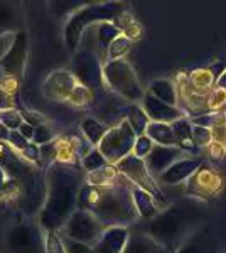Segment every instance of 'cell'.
I'll use <instances>...</instances> for the list:
<instances>
[{"instance_id": "d4e9b609", "label": "cell", "mask_w": 226, "mask_h": 253, "mask_svg": "<svg viewBox=\"0 0 226 253\" xmlns=\"http://www.w3.org/2000/svg\"><path fill=\"white\" fill-rule=\"evenodd\" d=\"M127 122H129L130 126H132L135 135L140 137V135H145L147 126L150 124V118L145 113V110L137 107V105H134V107H130V110H129V118H127Z\"/></svg>"}, {"instance_id": "74e56055", "label": "cell", "mask_w": 226, "mask_h": 253, "mask_svg": "<svg viewBox=\"0 0 226 253\" xmlns=\"http://www.w3.org/2000/svg\"><path fill=\"white\" fill-rule=\"evenodd\" d=\"M34 142L36 144H44V142H49V138H51V133H49V130H46V126H38V128L34 130Z\"/></svg>"}, {"instance_id": "cb8c5ba5", "label": "cell", "mask_w": 226, "mask_h": 253, "mask_svg": "<svg viewBox=\"0 0 226 253\" xmlns=\"http://www.w3.org/2000/svg\"><path fill=\"white\" fill-rule=\"evenodd\" d=\"M189 81H191L194 89L199 91L201 95H209L211 89L215 88V84H216V76L213 75L211 69L201 68V69H194V71L189 75Z\"/></svg>"}, {"instance_id": "8fae6325", "label": "cell", "mask_w": 226, "mask_h": 253, "mask_svg": "<svg viewBox=\"0 0 226 253\" xmlns=\"http://www.w3.org/2000/svg\"><path fill=\"white\" fill-rule=\"evenodd\" d=\"M117 169L120 170V174L125 175L127 179L134 182V186L142 187L147 193H150L155 199H162V193H160L159 186L155 184L154 177H152L149 167H147L143 159L135 157L134 154H130L129 157H125L117 164Z\"/></svg>"}, {"instance_id": "d6986e66", "label": "cell", "mask_w": 226, "mask_h": 253, "mask_svg": "<svg viewBox=\"0 0 226 253\" xmlns=\"http://www.w3.org/2000/svg\"><path fill=\"white\" fill-rule=\"evenodd\" d=\"M132 199H134L135 210H137V213L140 218L150 219L159 214V206H157V203H155V198L150 193H147L145 189L134 186L132 187Z\"/></svg>"}, {"instance_id": "277c9868", "label": "cell", "mask_w": 226, "mask_h": 253, "mask_svg": "<svg viewBox=\"0 0 226 253\" xmlns=\"http://www.w3.org/2000/svg\"><path fill=\"white\" fill-rule=\"evenodd\" d=\"M118 14H122L120 3L90 5V7H83L81 10H78L66 24V42H68L69 51L76 49V44L81 38V32H83L85 26H90L94 20H103V22H106L108 19H115Z\"/></svg>"}, {"instance_id": "b9f144b4", "label": "cell", "mask_w": 226, "mask_h": 253, "mask_svg": "<svg viewBox=\"0 0 226 253\" xmlns=\"http://www.w3.org/2000/svg\"><path fill=\"white\" fill-rule=\"evenodd\" d=\"M9 132H7V126L3 124H0V142L5 140V138H9Z\"/></svg>"}, {"instance_id": "7c38bea8", "label": "cell", "mask_w": 226, "mask_h": 253, "mask_svg": "<svg viewBox=\"0 0 226 253\" xmlns=\"http://www.w3.org/2000/svg\"><path fill=\"white\" fill-rule=\"evenodd\" d=\"M26 34L17 32L12 38L10 44L3 49L2 56H0V68L7 76H20L22 75L24 64H26Z\"/></svg>"}, {"instance_id": "f546056e", "label": "cell", "mask_w": 226, "mask_h": 253, "mask_svg": "<svg viewBox=\"0 0 226 253\" xmlns=\"http://www.w3.org/2000/svg\"><path fill=\"white\" fill-rule=\"evenodd\" d=\"M106 159L103 154L100 152V149H94L91 152H88L83 159V166L86 170H90V172H94V170H100L106 167Z\"/></svg>"}, {"instance_id": "5b68a950", "label": "cell", "mask_w": 226, "mask_h": 253, "mask_svg": "<svg viewBox=\"0 0 226 253\" xmlns=\"http://www.w3.org/2000/svg\"><path fill=\"white\" fill-rule=\"evenodd\" d=\"M63 236L94 247L105 233V224L86 210H76L63 226Z\"/></svg>"}, {"instance_id": "5bb4252c", "label": "cell", "mask_w": 226, "mask_h": 253, "mask_svg": "<svg viewBox=\"0 0 226 253\" xmlns=\"http://www.w3.org/2000/svg\"><path fill=\"white\" fill-rule=\"evenodd\" d=\"M178 95L179 100H182V103L186 105V110L196 113V115H203L208 112V95H201L199 91H196L194 86L189 81V75L179 73L178 78Z\"/></svg>"}, {"instance_id": "ffe728a7", "label": "cell", "mask_w": 226, "mask_h": 253, "mask_svg": "<svg viewBox=\"0 0 226 253\" xmlns=\"http://www.w3.org/2000/svg\"><path fill=\"white\" fill-rule=\"evenodd\" d=\"M147 137L152 138V142L157 145L164 147H179L178 138L174 135V130L169 124H157V122H150L147 126Z\"/></svg>"}, {"instance_id": "2e32d148", "label": "cell", "mask_w": 226, "mask_h": 253, "mask_svg": "<svg viewBox=\"0 0 226 253\" xmlns=\"http://www.w3.org/2000/svg\"><path fill=\"white\" fill-rule=\"evenodd\" d=\"M182 152L181 147H164V145H155L154 150L150 152V156L145 159V164L149 167L150 174L160 175L166 172L174 162L179 161V156Z\"/></svg>"}, {"instance_id": "e0dca14e", "label": "cell", "mask_w": 226, "mask_h": 253, "mask_svg": "<svg viewBox=\"0 0 226 253\" xmlns=\"http://www.w3.org/2000/svg\"><path fill=\"white\" fill-rule=\"evenodd\" d=\"M130 235L125 226H112L105 230L100 242L93 247L94 253H123Z\"/></svg>"}, {"instance_id": "836d02e7", "label": "cell", "mask_w": 226, "mask_h": 253, "mask_svg": "<svg viewBox=\"0 0 226 253\" xmlns=\"http://www.w3.org/2000/svg\"><path fill=\"white\" fill-rule=\"evenodd\" d=\"M0 124H3L7 128H10V130H15V128H20V125H22V118H20L19 112L9 108V110H3V112L0 113Z\"/></svg>"}, {"instance_id": "4316f807", "label": "cell", "mask_w": 226, "mask_h": 253, "mask_svg": "<svg viewBox=\"0 0 226 253\" xmlns=\"http://www.w3.org/2000/svg\"><path fill=\"white\" fill-rule=\"evenodd\" d=\"M81 126H83L86 138H88L91 144H98V145H100V142L103 140V137L106 135V132H108V128H106L105 125H101L100 122L93 120V118H86L83 124H81Z\"/></svg>"}, {"instance_id": "6da1fadb", "label": "cell", "mask_w": 226, "mask_h": 253, "mask_svg": "<svg viewBox=\"0 0 226 253\" xmlns=\"http://www.w3.org/2000/svg\"><path fill=\"white\" fill-rule=\"evenodd\" d=\"M83 175L78 169L66 164H57L47 172L46 203L41 210V226L49 233L64 226L71 214L78 210L80 184Z\"/></svg>"}, {"instance_id": "8d00e7d4", "label": "cell", "mask_w": 226, "mask_h": 253, "mask_svg": "<svg viewBox=\"0 0 226 253\" xmlns=\"http://www.w3.org/2000/svg\"><path fill=\"white\" fill-rule=\"evenodd\" d=\"M123 36H125L127 39H130V41H135V39H138L142 36V27L138 26L137 22H132L129 27H127L125 31H123Z\"/></svg>"}, {"instance_id": "f35d334b", "label": "cell", "mask_w": 226, "mask_h": 253, "mask_svg": "<svg viewBox=\"0 0 226 253\" xmlns=\"http://www.w3.org/2000/svg\"><path fill=\"white\" fill-rule=\"evenodd\" d=\"M10 107H12L10 96L7 95L5 88H0V108H2V112H3V110H9Z\"/></svg>"}, {"instance_id": "44dd1931", "label": "cell", "mask_w": 226, "mask_h": 253, "mask_svg": "<svg viewBox=\"0 0 226 253\" xmlns=\"http://www.w3.org/2000/svg\"><path fill=\"white\" fill-rule=\"evenodd\" d=\"M123 253H167V248L160 247L149 235H132L127 242Z\"/></svg>"}, {"instance_id": "7bdbcfd3", "label": "cell", "mask_w": 226, "mask_h": 253, "mask_svg": "<svg viewBox=\"0 0 226 253\" xmlns=\"http://www.w3.org/2000/svg\"><path fill=\"white\" fill-rule=\"evenodd\" d=\"M223 117H225V122H226V110H225V113H223Z\"/></svg>"}, {"instance_id": "52a82bcc", "label": "cell", "mask_w": 226, "mask_h": 253, "mask_svg": "<svg viewBox=\"0 0 226 253\" xmlns=\"http://www.w3.org/2000/svg\"><path fill=\"white\" fill-rule=\"evenodd\" d=\"M137 140V135L132 130L129 122H122L118 126L110 128L100 142V152L103 154L108 162L118 164L125 157H129L134 152V145Z\"/></svg>"}, {"instance_id": "ab89813d", "label": "cell", "mask_w": 226, "mask_h": 253, "mask_svg": "<svg viewBox=\"0 0 226 253\" xmlns=\"http://www.w3.org/2000/svg\"><path fill=\"white\" fill-rule=\"evenodd\" d=\"M19 132L22 133V135L26 137V138H32V137H34V128H32V126L29 125V124H22V125H20Z\"/></svg>"}, {"instance_id": "7402d4cb", "label": "cell", "mask_w": 226, "mask_h": 253, "mask_svg": "<svg viewBox=\"0 0 226 253\" xmlns=\"http://www.w3.org/2000/svg\"><path fill=\"white\" fill-rule=\"evenodd\" d=\"M149 93L152 96L157 98V100L171 105V107H178V101H179L178 88H176L174 83H171V81H167V80L154 81L149 86Z\"/></svg>"}, {"instance_id": "484cf974", "label": "cell", "mask_w": 226, "mask_h": 253, "mask_svg": "<svg viewBox=\"0 0 226 253\" xmlns=\"http://www.w3.org/2000/svg\"><path fill=\"white\" fill-rule=\"evenodd\" d=\"M118 174H120V170L117 167H110V166H106L100 170H94V172H90L88 175L90 186H100V187L117 186V182L113 181H117Z\"/></svg>"}, {"instance_id": "ac0fdd59", "label": "cell", "mask_w": 226, "mask_h": 253, "mask_svg": "<svg viewBox=\"0 0 226 253\" xmlns=\"http://www.w3.org/2000/svg\"><path fill=\"white\" fill-rule=\"evenodd\" d=\"M76 75L85 86L94 88L101 81V66L91 54H81L76 59Z\"/></svg>"}, {"instance_id": "e575fe53", "label": "cell", "mask_w": 226, "mask_h": 253, "mask_svg": "<svg viewBox=\"0 0 226 253\" xmlns=\"http://www.w3.org/2000/svg\"><path fill=\"white\" fill-rule=\"evenodd\" d=\"M61 238H63L64 252L66 253H94L90 245L80 243V242H76V240L68 238V236H61Z\"/></svg>"}, {"instance_id": "d590c367", "label": "cell", "mask_w": 226, "mask_h": 253, "mask_svg": "<svg viewBox=\"0 0 226 253\" xmlns=\"http://www.w3.org/2000/svg\"><path fill=\"white\" fill-rule=\"evenodd\" d=\"M206 152H208V156H209L211 161L220 162V161H223V159L226 157V147L213 140L211 144L206 147Z\"/></svg>"}, {"instance_id": "83f0119b", "label": "cell", "mask_w": 226, "mask_h": 253, "mask_svg": "<svg viewBox=\"0 0 226 253\" xmlns=\"http://www.w3.org/2000/svg\"><path fill=\"white\" fill-rule=\"evenodd\" d=\"M118 36H120V31L113 26V22L106 20V22H101L100 27H98V41L101 42L103 49H108L110 44H112Z\"/></svg>"}, {"instance_id": "d6a6232c", "label": "cell", "mask_w": 226, "mask_h": 253, "mask_svg": "<svg viewBox=\"0 0 226 253\" xmlns=\"http://www.w3.org/2000/svg\"><path fill=\"white\" fill-rule=\"evenodd\" d=\"M154 147H155V144L152 142L150 137H147V135L137 137V140H135V145H134V156L145 161V159L150 156L152 150H154Z\"/></svg>"}, {"instance_id": "1f68e13d", "label": "cell", "mask_w": 226, "mask_h": 253, "mask_svg": "<svg viewBox=\"0 0 226 253\" xmlns=\"http://www.w3.org/2000/svg\"><path fill=\"white\" fill-rule=\"evenodd\" d=\"M192 140H194L196 149H206L213 142V133L206 126L192 125Z\"/></svg>"}, {"instance_id": "3957f363", "label": "cell", "mask_w": 226, "mask_h": 253, "mask_svg": "<svg viewBox=\"0 0 226 253\" xmlns=\"http://www.w3.org/2000/svg\"><path fill=\"white\" fill-rule=\"evenodd\" d=\"M43 226L20 210L0 211V253H47Z\"/></svg>"}, {"instance_id": "4dcf8cb0", "label": "cell", "mask_w": 226, "mask_h": 253, "mask_svg": "<svg viewBox=\"0 0 226 253\" xmlns=\"http://www.w3.org/2000/svg\"><path fill=\"white\" fill-rule=\"evenodd\" d=\"M225 107H226V91L215 86L208 95V112L220 113Z\"/></svg>"}, {"instance_id": "ba28073f", "label": "cell", "mask_w": 226, "mask_h": 253, "mask_svg": "<svg viewBox=\"0 0 226 253\" xmlns=\"http://www.w3.org/2000/svg\"><path fill=\"white\" fill-rule=\"evenodd\" d=\"M184 221H186V216L181 211V208L174 206L152 219L149 236L160 247L169 248L171 243H174L184 233Z\"/></svg>"}, {"instance_id": "9c48e42d", "label": "cell", "mask_w": 226, "mask_h": 253, "mask_svg": "<svg viewBox=\"0 0 226 253\" xmlns=\"http://www.w3.org/2000/svg\"><path fill=\"white\" fill-rule=\"evenodd\" d=\"M223 189L225 177L218 170L209 169V167H201L186 182V196L206 203L220 196Z\"/></svg>"}, {"instance_id": "60d3db41", "label": "cell", "mask_w": 226, "mask_h": 253, "mask_svg": "<svg viewBox=\"0 0 226 253\" xmlns=\"http://www.w3.org/2000/svg\"><path fill=\"white\" fill-rule=\"evenodd\" d=\"M216 88H221V89H225V91H226V71H223L220 76H218V80H216Z\"/></svg>"}, {"instance_id": "4fadbf2b", "label": "cell", "mask_w": 226, "mask_h": 253, "mask_svg": "<svg viewBox=\"0 0 226 253\" xmlns=\"http://www.w3.org/2000/svg\"><path fill=\"white\" fill-rule=\"evenodd\" d=\"M143 110L149 115L150 122H157V124H169L172 125L178 122L179 118L184 117V110L179 107H171V105L164 103L152 96L149 91L143 95Z\"/></svg>"}, {"instance_id": "f1b7e54d", "label": "cell", "mask_w": 226, "mask_h": 253, "mask_svg": "<svg viewBox=\"0 0 226 253\" xmlns=\"http://www.w3.org/2000/svg\"><path fill=\"white\" fill-rule=\"evenodd\" d=\"M130 44H132V41L127 39L123 34L118 36V38L115 39L113 42L110 44V47H108V58H110V61L122 59V56L127 54V51L130 49Z\"/></svg>"}, {"instance_id": "603a6c76", "label": "cell", "mask_w": 226, "mask_h": 253, "mask_svg": "<svg viewBox=\"0 0 226 253\" xmlns=\"http://www.w3.org/2000/svg\"><path fill=\"white\" fill-rule=\"evenodd\" d=\"M174 130V135L178 138V145L182 150H196L194 140H192V124L186 117L179 118L178 122L171 125Z\"/></svg>"}, {"instance_id": "30bf717a", "label": "cell", "mask_w": 226, "mask_h": 253, "mask_svg": "<svg viewBox=\"0 0 226 253\" xmlns=\"http://www.w3.org/2000/svg\"><path fill=\"white\" fill-rule=\"evenodd\" d=\"M47 95L54 100H64L75 105H85L90 100V91L69 73H54L47 81Z\"/></svg>"}, {"instance_id": "7a4b0ae2", "label": "cell", "mask_w": 226, "mask_h": 253, "mask_svg": "<svg viewBox=\"0 0 226 253\" xmlns=\"http://www.w3.org/2000/svg\"><path fill=\"white\" fill-rule=\"evenodd\" d=\"M78 210L90 211L103 224L113 226L129 224L138 216L132 191L125 186H86L80 193Z\"/></svg>"}, {"instance_id": "8992f818", "label": "cell", "mask_w": 226, "mask_h": 253, "mask_svg": "<svg viewBox=\"0 0 226 253\" xmlns=\"http://www.w3.org/2000/svg\"><path fill=\"white\" fill-rule=\"evenodd\" d=\"M103 76L106 83L110 84V88L120 93L122 96L129 98V100L137 101L145 95L142 91L140 84H138V80L135 76L132 66L127 61H110L103 69Z\"/></svg>"}, {"instance_id": "9a60e30c", "label": "cell", "mask_w": 226, "mask_h": 253, "mask_svg": "<svg viewBox=\"0 0 226 253\" xmlns=\"http://www.w3.org/2000/svg\"><path fill=\"white\" fill-rule=\"evenodd\" d=\"M201 166L199 159L194 157H184L179 159L178 162H174L166 172H162L159 175L160 182L169 186H176L181 184L182 181H189L196 172H198V167Z\"/></svg>"}]
</instances>
